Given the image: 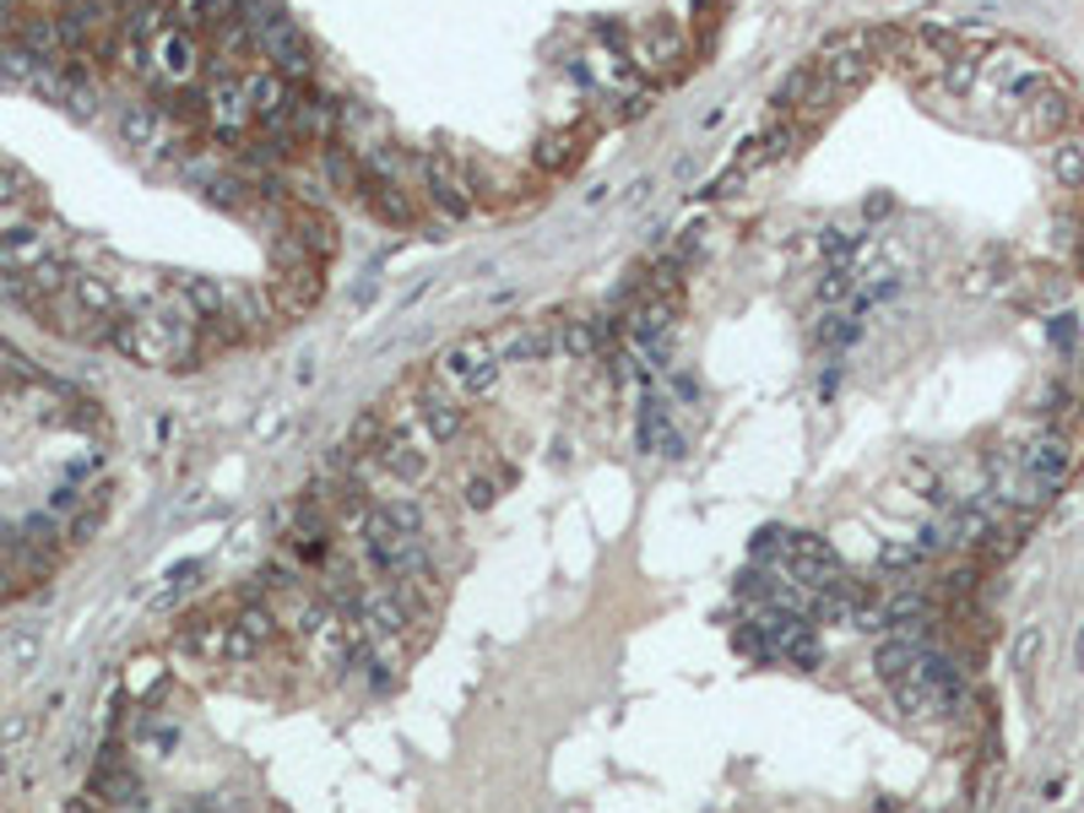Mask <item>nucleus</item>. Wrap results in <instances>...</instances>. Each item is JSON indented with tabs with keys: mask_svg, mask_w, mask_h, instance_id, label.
Instances as JSON below:
<instances>
[{
	"mask_svg": "<svg viewBox=\"0 0 1084 813\" xmlns=\"http://www.w3.org/2000/svg\"><path fill=\"white\" fill-rule=\"evenodd\" d=\"M743 646L760 661H786V667H813L819 661V635L802 613H781V608H749V630Z\"/></svg>",
	"mask_w": 1084,
	"mask_h": 813,
	"instance_id": "obj_1",
	"label": "nucleus"
},
{
	"mask_svg": "<svg viewBox=\"0 0 1084 813\" xmlns=\"http://www.w3.org/2000/svg\"><path fill=\"white\" fill-rule=\"evenodd\" d=\"M272 635H277V613L272 608H245V613H234L228 619V641H223V661H255L261 650L272 646Z\"/></svg>",
	"mask_w": 1084,
	"mask_h": 813,
	"instance_id": "obj_2",
	"label": "nucleus"
},
{
	"mask_svg": "<svg viewBox=\"0 0 1084 813\" xmlns=\"http://www.w3.org/2000/svg\"><path fill=\"white\" fill-rule=\"evenodd\" d=\"M1052 174H1058V184L1080 190V184H1084V147H1080V142H1063V147L1052 153Z\"/></svg>",
	"mask_w": 1084,
	"mask_h": 813,
	"instance_id": "obj_3",
	"label": "nucleus"
},
{
	"mask_svg": "<svg viewBox=\"0 0 1084 813\" xmlns=\"http://www.w3.org/2000/svg\"><path fill=\"white\" fill-rule=\"evenodd\" d=\"M1036 650H1041V635L1031 630V635H1025V641L1014 646V661H1020V667H1031V661H1036Z\"/></svg>",
	"mask_w": 1084,
	"mask_h": 813,
	"instance_id": "obj_4",
	"label": "nucleus"
},
{
	"mask_svg": "<svg viewBox=\"0 0 1084 813\" xmlns=\"http://www.w3.org/2000/svg\"><path fill=\"white\" fill-rule=\"evenodd\" d=\"M1074 661H1080V667H1084V630H1080V646H1074Z\"/></svg>",
	"mask_w": 1084,
	"mask_h": 813,
	"instance_id": "obj_5",
	"label": "nucleus"
}]
</instances>
